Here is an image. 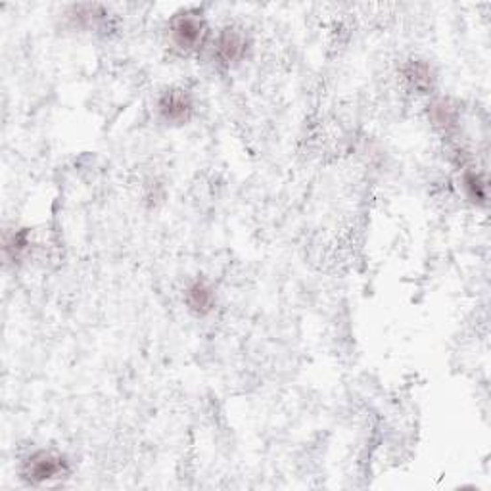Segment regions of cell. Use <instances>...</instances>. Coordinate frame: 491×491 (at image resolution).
I'll return each mask as SVG.
<instances>
[{
  "label": "cell",
  "instance_id": "cell-3",
  "mask_svg": "<svg viewBox=\"0 0 491 491\" xmlns=\"http://www.w3.org/2000/svg\"><path fill=\"white\" fill-rule=\"evenodd\" d=\"M66 474H69V461L62 453L46 449L31 453L21 466V476L35 486L59 480Z\"/></svg>",
  "mask_w": 491,
  "mask_h": 491
},
{
  "label": "cell",
  "instance_id": "cell-7",
  "mask_svg": "<svg viewBox=\"0 0 491 491\" xmlns=\"http://www.w3.org/2000/svg\"><path fill=\"white\" fill-rule=\"evenodd\" d=\"M67 20L75 29H97L107 18V10L100 4H77L67 12Z\"/></svg>",
  "mask_w": 491,
  "mask_h": 491
},
{
  "label": "cell",
  "instance_id": "cell-1",
  "mask_svg": "<svg viewBox=\"0 0 491 491\" xmlns=\"http://www.w3.org/2000/svg\"><path fill=\"white\" fill-rule=\"evenodd\" d=\"M170 44L181 54H194L208 43V23L202 12L194 8H185L171 16L167 23Z\"/></svg>",
  "mask_w": 491,
  "mask_h": 491
},
{
  "label": "cell",
  "instance_id": "cell-9",
  "mask_svg": "<svg viewBox=\"0 0 491 491\" xmlns=\"http://www.w3.org/2000/svg\"><path fill=\"white\" fill-rule=\"evenodd\" d=\"M461 186L464 190V196L469 198L476 206H486L487 203V183L486 178L474 171V170H466L461 177Z\"/></svg>",
  "mask_w": 491,
  "mask_h": 491
},
{
  "label": "cell",
  "instance_id": "cell-5",
  "mask_svg": "<svg viewBox=\"0 0 491 491\" xmlns=\"http://www.w3.org/2000/svg\"><path fill=\"white\" fill-rule=\"evenodd\" d=\"M183 302L190 313H194L196 317H208L218 307V290L208 279L198 277L186 284Z\"/></svg>",
  "mask_w": 491,
  "mask_h": 491
},
{
  "label": "cell",
  "instance_id": "cell-6",
  "mask_svg": "<svg viewBox=\"0 0 491 491\" xmlns=\"http://www.w3.org/2000/svg\"><path fill=\"white\" fill-rule=\"evenodd\" d=\"M401 74L407 87L415 91L416 94H428L434 91L436 74H434V67L430 66V62H426V59H418V58L411 59V62H407L403 66Z\"/></svg>",
  "mask_w": 491,
  "mask_h": 491
},
{
  "label": "cell",
  "instance_id": "cell-4",
  "mask_svg": "<svg viewBox=\"0 0 491 491\" xmlns=\"http://www.w3.org/2000/svg\"><path fill=\"white\" fill-rule=\"evenodd\" d=\"M155 112L165 125H186L196 112V102L190 91L183 87H170L155 100Z\"/></svg>",
  "mask_w": 491,
  "mask_h": 491
},
{
  "label": "cell",
  "instance_id": "cell-10",
  "mask_svg": "<svg viewBox=\"0 0 491 491\" xmlns=\"http://www.w3.org/2000/svg\"><path fill=\"white\" fill-rule=\"evenodd\" d=\"M29 246H31L29 229H18L14 233L6 234L4 251L10 259H20L23 254H28Z\"/></svg>",
  "mask_w": 491,
  "mask_h": 491
},
{
  "label": "cell",
  "instance_id": "cell-2",
  "mask_svg": "<svg viewBox=\"0 0 491 491\" xmlns=\"http://www.w3.org/2000/svg\"><path fill=\"white\" fill-rule=\"evenodd\" d=\"M251 51V41L248 33L236 26H226L219 29L211 41V58L219 67L231 69L246 62Z\"/></svg>",
  "mask_w": 491,
  "mask_h": 491
},
{
  "label": "cell",
  "instance_id": "cell-8",
  "mask_svg": "<svg viewBox=\"0 0 491 491\" xmlns=\"http://www.w3.org/2000/svg\"><path fill=\"white\" fill-rule=\"evenodd\" d=\"M428 107H430L428 110L430 122H432L440 131H443V133H453V131L459 127V107L449 99H438Z\"/></svg>",
  "mask_w": 491,
  "mask_h": 491
}]
</instances>
